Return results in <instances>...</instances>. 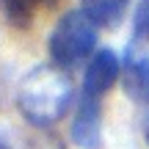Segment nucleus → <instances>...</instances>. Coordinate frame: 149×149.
Segmentation results:
<instances>
[{
	"label": "nucleus",
	"instance_id": "nucleus-1",
	"mask_svg": "<svg viewBox=\"0 0 149 149\" xmlns=\"http://www.w3.org/2000/svg\"><path fill=\"white\" fill-rule=\"evenodd\" d=\"M72 97L74 88L69 72L55 64H42L22 77L17 91V108L31 124L50 127L66 116Z\"/></svg>",
	"mask_w": 149,
	"mask_h": 149
},
{
	"label": "nucleus",
	"instance_id": "nucleus-2",
	"mask_svg": "<svg viewBox=\"0 0 149 149\" xmlns=\"http://www.w3.org/2000/svg\"><path fill=\"white\" fill-rule=\"evenodd\" d=\"M97 47V25L83 11H69L55 22L50 33V58L61 69H72L86 61Z\"/></svg>",
	"mask_w": 149,
	"mask_h": 149
},
{
	"label": "nucleus",
	"instance_id": "nucleus-3",
	"mask_svg": "<svg viewBox=\"0 0 149 149\" xmlns=\"http://www.w3.org/2000/svg\"><path fill=\"white\" fill-rule=\"evenodd\" d=\"M122 74V61L113 50H97L83 74V97L102 100Z\"/></svg>",
	"mask_w": 149,
	"mask_h": 149
},
{
	"label": "nucleus",
	"instance_id": "nucleus-4",
	"mask_svg": "<svg viewBox=\"0 0 149 149\" xmlns=\"http://www.w3.org/2000/svg\"><path fill=\"white\" fill-rule=\"evenodd\" d=\"M72 141L80 149H100L102 146V108L100 100L80 97V105L72 119Z\"/></svg>",
	"mask_w": 149,
	"mask_h": 149
},
{
	"label": "nucleus",
	"instance_id": "nucleus-5",
	"mask_svg": "<svg viewBox=\"0 0 149 149\" xmlns=\"http://www.w3.org/2000/svg\"><path fill=\"white\" fill-rule=\"evenodd\" d=\"M124 74V88L130 97L146 102L149 100V44L133 42L127 50V58L122 64Z\"/></svg>",
	"mask_w": 149,
	"mask_h": 149
},
{
	"label": "nucleus",
	"instance_id": "nucleus-6",
	"mask_svg": "<svg viewBox=\"0 0 149 149\" xmlns=\"http://www.w3.org/2000/svg\"><path fill=\"white\" fill-rule=\"evenodd\" d=\"M130 0H80V11L97 28H116L127 11Z\"/></svg>",
	"mask_w": 149,
	"mask_h": 149
},
{
	"label": "nucleus",
	"instance_id": "nucleus-7",
	"mask_svg": "<svg viewBox=\"0 0 149 149\" xmlns=\"http://www.w3.org/2000/svg\"><path fill=\"white\" fill-rule=\"evenodd\" d=\"M58 0H0L6 19L14 28H31L36 8H53Z\"/></svg>",
	"mask_w": 149,
	"mask_h": 149
},
{
	"label": "nucleus",
	"instance_id": "nucleus-8",
	"mask_svg": "<svg viewBox=\"0 0 149 149\" xmlns=\"http://www.w3.org/2000/svg\"><path fill=\"white\" fill-rule=\"evenodd\" d=\"M133 42L149 44V0H138L133 17Z\"/></svg>",
	"mask_w": 149,
	"mask_h": 149
},
{
	"label": "nucleus",
	"instance_id": "nucleus-9",
	"mask_svg": "<svg viewBox=\"0 0 149 149\" xmlns=\"http://www.w3.org/2000/svg\"><path fill=\"white\" fill-rule=\"evenodd\" d=\"M144 138L149 144V100H146V111H144Z\"/></svg>",
	"mask_w": 149,
	"mask_h": 149
},
{
	"label": "nucleus",
	"instance_id": "nucleus-10",
	"mask_svg": "<svg viewBox=\"0 0 149 149\" xmlns=\"http://www.w3.org/2000/svg\"><path fill=\"white\" fill-rule=\"evenodd\" d=\"M0 149H11V144L6 141V135H3V133H0Z\"/></svg>",
	"mask_w": 149,
	"mask_h": 149
}]
</instances>
